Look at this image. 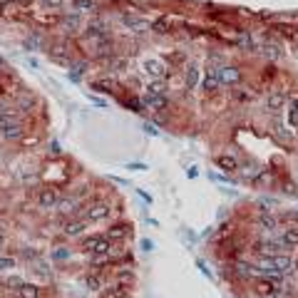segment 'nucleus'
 <instances>
[{
	"mask_svg": "<svg viewBox=\"0 0 298 298\" xmlns=\"http://www.w3.org/2000/svg\"><path fill=\"white\" fill-rule=\"evenodd\" d=\"M17 296L20 298H40V288L35 283H23L17 288Z\"/></svg>",
	"mask_w": 298,
	"mask_h": 298,
	"instance_id": "24",
	"label": "nucleus"
},
{
	"mask_svg": "<svg viewBox=\"0 0 298 298\" xmlns=\"http://www.w3.org/2000/svg\"><path fill=\"white\" fill-rule=\"evenodd\" d=\"M142 72H144L149 80H164L166 72H169V67H166V62L159 60V57H147V60L142 62Z\"/></svg>",
	"mask_w": 298,
	"mask_h": 298,
	"instance_id": "1",
	"label": "nucleus"
},
{
	"mask_svg": "<svg viewBox=\"0 0 298 298\" xmlns=\"http://www.w3.org/2000/svg\"><path fill=\"white\" fill-rule=\"evenodd\" d=\"M122 25H124L127 30H132V33H147L149 28H152V25H149L147 20H144L142 15H137V13H124V15H122Z\"/></svg>",
	"mask_w": 298,
	"mask_h": 298,
	"instance_id": "6",
	"label": "nucleus"
},
{
	"mask_svg": "<svg viewBox=\"0 0 298 298\" xmlns=\"http://www.w3.org/2000/svg\"><path fill=\"white\" fill-rule=\"evenodd\" d=\"M219 70L216 67H209L206 70V75H204V82H201V87H204V92L206 95H214L216 90H219Z\"/></svg>",
	"mask_w": 298,
	"mask_h": 298,
	"instance_id": "13",
	"label": "nucleus"
},
{
	"mask_svg": "<svg viewBox=\"0 0 298 298\" xmlns=\"http://www.w3.org/2000/svg\"><path fill=\"white\" fill-rule=\"evenodd\" d=\"M279 241H281V246H283L286 253L296 251V248H298V226H286V229L281 231Z\"/></svg>",
	"mask_w": 298,
	"mask_h": 298,
	"instance_id": "9",
	"label": "nucleus"
},
{
	"mask_svg": "<svg viewBox=\"0 0 298 298\" xmlns=\"http://www.w3.org/2000/svg\"><path fill=\"white\" fill-rule=\"evenodd\" d=\"M84 229H87V221H84V219H67L65 224H62V233H65V236H70V239L82 236Z\"/></svg>",
	"mask_w": 298,
	"mask_h": 298,
	"instance_id": "10",
	"label": "nucleus"
},
{
	"mask_svg": "<svg viewBox=\"0 0 298 298\" xmlns=\"http://www.w3.org/2000/svg\"><path fill=\"white\" fill-rule=\"evenodd\" d=\"M40 5L45 8V10H62L65 0H40Z\"/></svg>",
	"mask_w": 298,
	"mask_h": 298,
	"instance_id": "29",
	"label": "nucleus"
},
{
	"mask_svg": "<svg viewBox=\"0 0 298 298\" xmlns=\"http://www.w3.org/2000/svg\"><path fill=\"white\" fill-rule=\"evenodd\" d=\"M283 107H286V95H283L281 90H271V92L266 95V110H268L273 117H279Z\"/></svg>",
	"mask_w": 298,
	"mask_h": 298,
	"instance_id": "7",
	"label": "nucleus"
},
{
	"mask_svg": "<svg viewBox=\"0 0 298 298\" xmlns=\"http://www.w3.org/2000/svg\"><path fill=\"white\" fill-rule=\"evenodd\" d=\"M273 132L279 134L283 142H286V139H291V132L286 130V124H283V119H281V117H273Z\"/></svg>",
	"mask_w": 298,
	"mask_h": 298,
	"instance_id": "27",
	"label": "nucleus"
},
{
	"mask_svg": "<svg viewBox=\"0 0 298 298\" xmlns=\"http://www.w3.org/2000/svg\"><path fill=\"white\" fill-rule=\"evenodd\" d=\"M152 28H154L157 33H166V20H157V23H154Z\"/></svg>",
	"mask_w": 298,
	"mask_h": 298,
	"instance_id": "34",
	"label": "nucleus"
},
{
	"mask_svg": "<svg viewBox=\"0 0 298 298\" xmlns=\"http://www.w3.org/2000/svg\"><path fill=\"white\" fill-rule=\"evenodd\" d=\"M84 33H87L90 37H95V40H99V42H104V40L110 37V25L104 23L102 17H95V20H90V23H87Z\"/></svg>",
	"mask_w": 298,
	"mask_h": 298,
	"instance_id": "5",
	"label": "nucleus"
},
{
	"mask_svg": "<svg viewBox=\"0 0 298 298\" xmlns=\"http://www.w3.org/2000/svg\"><path fill=\"white\" fill-rule=\"evenodd\" d=\"M117 279L119 281H132V271H117Z\"/></svg>",
	"mask_w": 298,
	"mask_h": 298,
	"instance_id": "33",
	"label": "nucleus"
},
{
	"mask_svg": "<svg viewBox=\"0 0 298 298\" xmlns=\"http://www.w3.org/2000/svg\"><path fill=\"white\" fill-rule=\"evenodd\" d=\"M67 256H70V251H65V248H60V251H55V259H57V261H65Z\"/></svg>",
	"mask_w": 298,
	"mask_h": 298,
	"instance_id": "35",
	"label": "nucleus"
},
{
	"mask_svg": "<svg viewBox=\"0 0 298 298\" xmlns=\"http://www.w3.org/2000/svg\"><path fill=\"white\" fill-rule=\"evenodd\" d=\"M216 164L224 169V172H236V169H239V159L233 157V154H221V157H216Z\"/></svg>",
	"mask_w": 298,
	"mask_h": 298,
	"instance_id": "21",
	"label": "nucleus"
},
{
	"mask_svg": "<svg viewBox=\"0 0 298 298\" xmlns=\"http://www.w3.org/2000/svg\"><path fill=\"white\" fill-rule=\"evenodd\" d=\"M142 248H144V251H152V248H154V244L149 241V239H144V241H142Z\"/></svg>",
	"mask_w": 298,
	"mask_h": 298,
	"instance_id": "37",
	"label": "nucleus"
},
{
	"mask_svg": "<svg viewBox=\"0 0 298 298\" xmlns=\"http://www.w3.org/2000/svg\"><path fill=\"white\" fill-rule=\"evenodd\" d=\"M80 28H82V20H80V15H77V13H75V15H65V17H62V30H65V33L75 35V33H80Z\"/></svg>",
	"mask_w": 298,
	"mask_h": 298,
	"instance_id": "19",
	"label": "nucleus"
},
{
	"mask_svg": "<svg viewBox=\"0 0 298 298\" xmlns=\"http://www.w3.org/2000/svg\"><path fill=\"white\" fill-rule=\"evenodd\" d=\"M84 251H87L90 256H110L112 241L107 236H92V239L84 241Z\"/></svg>",
	"mask_w": 298,
	"mask_h": 298,
	"instance_id": "2",
	"label": "nucleus"
},
{
	"mask_svg": "<svg viewBox=\"0 0 298 298\" xmlns=\"http://www.w3.org/2000/svg\"><path fill=\"white\" fill-rule=\"evenodd\" d=\"M5 70V60H0V72H3Z\"/></svg>",
	"mask_w": 298,
	"mask_h": 298,
	"instance_id": "38",
	"label": "nucleus"
},
{
	"mask_svg": "<svg viewBox=\"0 0 298 298\" xmlns=\"http://www.w3.org/2000/svg\"><path fill=\"white\" fill-rule=\"evenodd\" d=\"M142 107L144 110H149V112H159V110H164L166 107V95H144L142 97Z\"/></svg>",
	"mask_w": 298,
	"mask_h": 298,
	"instance_id": "15",
	"label": "nucleus"
},
{
	"mask_svg": "<svg viewBox=\"0 0 298 298\" xmlns=\"http://www.w3.org/2000/svg\"><path fill=\"white\" fill-rule=\"evenodd\" d=\"M15 266V259L13 256H3V253H0V271H10Z\"/></svg>",
	"mask_w": 298,
	"mask_h": 298,
	"instance_id": "31",
	"label": "nucleus"
},
{
	"mask_svg": "<svg viewBox=\"0 0 298 298\" xmlns=\"http://www.w3.org/2000/svg\"><path fill=\"white\" fill-rule=\"evenodd\" d=\"M219 82H221V84H239V82H241V70L233 67V65L219 67Z\"/></svg>",
	"mask_w": 298,
	"mask_h": 298,
	"instance_id": "11",
	"label": "nucleus"
},
{
	"mask_svg": "<svg viewBox=\"0 0 298 298\" xmlns=\"http://www.w3.org/2000/svg\"><path fill=\"white\" fill-rule=\"evenodd\" d=\"M62 216H75L77 211H80V199L77 197H65V199H60L57 206H55Z\"/></svg>",
	"mask_w": 298,
	"mask_h": 298,
	"instance_id": "12",
	"label": "nucleus"
},
{
	"mask_svg": "<svg viewBox=\"0 0 298 298\" xmlns=\"http://www.w3.org/2000/svg\"><path fill=\"white\" fill-rule=\"evenodd\" d=\"M57 201H60L57 189H52V186H48V189H40V194H37V206H40V209L50 211V209H55V206H57Z\"/></svg>",
	"mask_w": 298,
	"mask_h": 298,
	"instance_id": "8",
	"label": "nucleus"
},
{
	"mask_svg": "<svg viewBox=\"0 0 298 298\" xmlns=\"http://www.w3.org/2000/svg\"><path fill=\"white\" fill-rule=\"evenodd\" d=\"M110 204L107 201H92L90 206H87V211H84V221H102V219H107L110 216Z\"/></svg>",
	"mask_w": 298,
	"mask_h": 298,
	"instance_id": "3",
	"label": "nucleus"
},
{
	"mask_svg": "<svg viewBox=\"0 0 298 298\" xmlns=\"http://www.w3.org/2000/svg\"><path fill=\"white\" fill-rule=\"evenodd\" d=\"M25 45H28V48H37V45H40V37H37V35L28 37V40H25Z\"/></svg>",
	"mask_w": 298,
	"mask_h": 298,
	"instance_id": "36",
	"label": "nucleus"
},
{
	"mask_svg": "<svg viewBox=\"0 0 298 298\" xmlns=\"http://www.w3.org/2000/svg\"><path fill=\"white\" fill-rule=\"evenodd\" d=\"M286 119H288V127H293V130H298V95H291L286 99Z\"/></svg>",
	"mask_w": 298,
	"mask_h": 298,
	"instance_id": "16",
	"label": "nucleus"
},
{
	"mask_svg": "<svg viewBox=\"0 0 298 298\" xmlns=\"http://www.w3.org/2000/svg\"><path fill=\"white\" fill-rule=\"evenodd\" d=\"M84 283H87L90 291H102V279H99V276H87V281H84Z\"/></svg>",
	"mask_w": 298,
	"mask_h": 298,
	"instance_id": "30",
	"label": "nucleus"
},
{
	"mask_svg": "<svg viewBox=\"0 0 298 298\" xmlns=\"http://www.w3.org/2000/svg\"><path fill=\"white\" fill-rule=\"evenodd\" d=\"M102 298H130V296H127V288H124L122 283H117V286H112V288L104 291Z\"/></svg>",
	"mask_w": 298,
	"mask_h": 298,
	"instance_id": "26",
	"label": "nucleus"
},
{
	"mask_svg": "<svg viewBox=\"0 0 298 298\" xmlns=\"http://www.w3.org/2000/svg\"><path fill=\"white\" fill-rule=\"evenodd\" d=\"M72 10L77 15H87V13L97 10V3H95V0H72Z\"/></svg>",
	"mask_w": 298,
	"mask_h": 298,
	"instance_id": "20",
	"label": "nucleus"
},
{
	"mask_svg": "<svg viewBox=\"0 0 298 298\" xmlns=\"http://www.w3.org/2000/svg\"><path fill=\"white\" fill-rule=\"evenodd\" d=\"M50 57H52L55 62H62V65H70V62H72V55H70V50H67L65 45L50 48Z\"/></svg>",
	"mask_w": 298,
	"mask_h": 298,
	"instance_id": "18",
	"label": "nucleus"
},
{
	"mask_svg": "<svg viewBox=\"0 0 298 298\" xmlns=\"http://www.w3.org/2000/svg\"><path fill=\"white\" fill-rule=\"evenodd\" d=\"M184 82H186V90H194L197 82H199V67L191 62V65L186 67V75H184Z\"/></svg>",
	"mask_w": 298,
	"mask_h": 298,
	"instance_id": "22",
	"label": "nucleus"
},
{
	"mask_svg": "<svg viewBox=\"0 0 298 298\" xmlns=\"http://www.w3.org/2000/svg\"><path fill=\"white\" fill-rule=\"evenodd\" d=\"M264 55L268 60H279L281 57V48L276 45V42H266V45H264Z\"/></svg>",
	"mask_w": 298,
	"mask_h": 298,
	"instance_id": "28",
	"label": "nucleus"
},
{
	"mask_svg": "<svg viewBox=\"0 0 298 298\" xmlns=\"http://www.w3.org/2000/svg\"><path fill=\"white\" fill-rule=\"evenodd\" d=\"M0 134H3L5 139H20V137H23V124H20V122H13L8 130L0 132Z\"/></svg>",
	"mask_w": 298,
	"mask_h": 298,
	"instance_id": "25",
	"label": "nucleus"
},
{
	"mask_svg": "<svg viewBox=\"0 0 298 298\" xmlns=\"http://www.w3.org/2000/svg\"><path fill=\"white\" fill-rule=\"evenodd\" d=\"M0 246H3V241H0Z\"/></svg>",
	"mask_w": 298,
	"mask_h": 298,
	"instance_id": "39",
	"label": "nucleus"
},
{
	"mask_svg": "<svg viewBox=\"0 0 298 298\" xmlns=\"http://www.w3.org/2000/svg\"><path fill=\"white\" fill-rule=\"evenodd\" d=\"M144 95H157V97L159 95H166V82L164 80H152L144 87Z\"/></svg>",
	"mask_w": 298,
	"mask_h": 298,
	"instance_id": "23",
	"label": "nucleus"
},
{
	"mask_svg": "<svg viewBox=\"0 0 298 298\" xmlns=\"http://www.w3.org/2000/svg\"><path fill=\"white\" fill-rule=\"evenodd\" d=\"M279 216L276 214H271V211H261V214L256 216V226H259V231H264L266 236H273L276 233V229H279Z\"/></svg>",
	"mask_w": 298,
	"mask_h": 298,
	"instance_id": "4",
	"label": "nucleus"
},
{
	"mask_svg": "<svg viewBox=\"0 0 298 298\" xmlns=\"http://www.w3.org/2000/svg\"><path fill=\"white\" fill-rule=\"evenodd\" d=\"M130 231H132V226H130V224H115V226H110V229H107V233H104V236H107L110 241H122Z\"/></svg>",
	"mask_w": 298,
	"mask_h": 298,
	"instance_id": "17",
	"label": "nucleus"
},
{
	"mask_svg": "<svg viewBox=\"0 0 298 298\" xmlns=\"http://www.w3.org/2000/svg\"><path fill=\"white\" fill-rule=\"evenodd\" d=\"M271 264H273V268L279 271L281 276H286V273L293 271V259H291V253H276V256L271 259Z\"/></svg>",
	"mask_w": 298,
	"mask_h": 298,
	"instance_id": "14",
	"label": "nucleus"
},
{
	"mask_svg": "<svg viewBox=\"0 0 298 298\" xmlns=\"http://www.w3.org/2000/svg\"><path fill=\"white\" fill-rule=\"evenodd\" d=\"M239 45H241V48H246V50H253V37H251V35H241Z\"/></svg>",
	"mask_w": 298,
	"mask_h": 298,
	"instance_id": "32",
	"label": "nucleus"
}]
</instances>
